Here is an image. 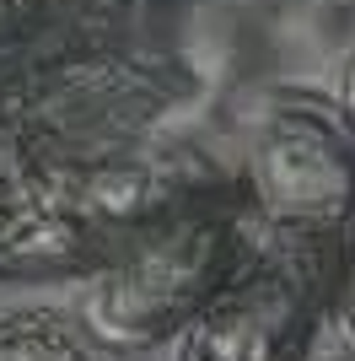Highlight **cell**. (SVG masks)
Wrapping results in <instances>:
<instances>
[{
  "label": "cell",
  "instance_id": "6da1fadb",
  "mask_svg": "<svg viewBox=\"0 0 355 361\" xmlns=\"http://www.w3.org/2000/svg\"><path fill=\"white\" fill-rule=\"evenodd\" d=\"M205 81L183 54L130 44H49L0 75V135L27 167H87L156 146Z\"/></svg>",
  "mask_w": 355,
  "mask_h": 361
},
{
  "label": "cell",
  "instance_id": "7a4b0ae2",
  "mask_svg": "<svg viewBox=\"0 0 355 361\" xmlns=\"http://www.w3.org/2000/svg\"><path fill=\"white\" fill-rule=\"evenodd\" d=\"M269 232L248 216L237 183L210 178L162 216L130 226L75 286V324L103 350H156L178 340L226 275Z\"/></svg>",
  "mask_w": 355,
  "mask_h": 361
},
{
  "label": "cell",
  "instance_id": "3957f363",
  "mask_svg": "<svg viewBox=\"0 0 355 361\" xmlns=\"http://www.w3.org/2000/svg\"><path fill=\"white\" fill-rule=\"evenodd\" d=\"M232 183L269 238H344L355 221V130L344 108L301 92L269 97Z\"/></svg>",
  "mask_w": 355,
  "mask_h": 361
},
{
  "label": "cell",
  "instance_id": "277c9868",
  "mask_svg": "<svg viewBox=\"0 0 355 361\" xmlns=\"http://www.w3.org/2000/svg\"><path fill=\"white\" fill-rule=\"evenodd\" d=\"M340 238H264L178 329V361H301L334 297Z\"/></svg>",
  "mask_w": 355,
  "mask_h": 361
},
{
  "label": "cell",
  "instance_id": "5b68a950",
  "mask_svg": "<svg viewBox=\"0 0 355 361\" xmlns=\"http://www.w3.org/2000/svg\"><path fill=\"white\" fill-rule=\"evenodd\" d=\"M103 259V232L75 205L70 183L27 167L0 189V281H81Z\"/></svg>",
  "mask_w": 355,
  "mask_h": 361
},
{
  "label": "cell",
  "instance_id": "8992f818",
  "mask_svg": "<svg viewBox=\"0 0 355 361\" xmlns=\"http://www.w3.org/2000/svg\"><path fill=\"white\" fill-rule=\"evenodd\" d=\"M0 361H108L81 324H65L49 307H22L0 318Z\"/></svg>",
  "mask_w": 355,
  "mask_h": 361
},
{
  "label": "cell",
  "instance_id": "52a82bcc",
  "mask_svg": "<svg viewBox=\"0 0 355 361\" xmlns=\"http://www.w3.org/2000/svg\"><path fill=\"white\" fill-rule=\"evenodd\" d=\"M328 318H334L340 340L350 345V356H355V221L344 226L340 254H334V297H328Z\"/></svg>",
  "mask_w": 355,
  "mask_h": 361
},
{
  "label": "cell",
  "instance_id": "ba28073f",
  "mask_svg": "<svg viewBox=\"0 0 355 361\" xmlns=\"http://www.w3.org/2000/svg\"><path fill=\"white\" fill-rule=\"evenodd\" d=\"M92 0H0V11L22 27H70L87 16Z\"/></svg>",
  "mask_w": 355,
  "mask_h": 361
},
{
  "label": "cell",
  "instance_id": "9c48e42d",
  "mask_svg": "<svg viewBox=\"0 0 355 361\" xmlns=\"http://www.w3.org/2000/svg\"><path fill=\"white\" fill-rule=\"evenodd\" d=\"M16 173H22V157H16V146L6 135H0V189H6V183L16 178Z\"/></svg>",
  "mask_w": 355,
  "mask_h": 361
},
{
  "label": "cell",
  "instance_id": "30bf717a",
  "mask_svg": "<svg viewBox=\"0 0 355 361\" xmlns=\"http://www.w3.org/2000/svg\"><path fill=\"white\" fill-rule=\"evenodd\" d=\"M344 119H350V130H355V65H350V81H344Z\"/></svg>",
  "mask_w": 355,
  "mask_h": 361
}]
</instances>
